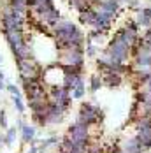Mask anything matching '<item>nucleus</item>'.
<instances>
[{"label":"nucleus","mask_w":151,"mask_h":153,"mask_svg":"<svg viewBox=\"0 0 151 153\" xmlns=\"http://www.w3.org/2000/svg\"><path fill=\"white\" fill-rule=\"evenodd\" d=\"M76 122L83 123L86 127H100L104 123V111L102 107L93 102H81L79 111L76 114Z\"/></svg>","instance_id":"obj_1"},{"label":"nucleus","mask_w":151,"mask_h":153,"mask_svg":"<svg viewBox=\"0 0 151 153\" xmlns=\"http://www.w3.org/2000/svg\"><path fill=\"white\" fill-rule=\"evenodd\" d=\"M65 137H69L72 141V144L77 146V148H90V144L93 143L91 141V132H90V127L83 125V123H70L67 127V132H65Z\"/></svg>","instance_id":"obj_2"},{"label":"nucleus","mask_w":151,"mask_h":153,"mask_svg":"<svg viewBox=\"0 0 151 153\" xmlns=\"http://www.w3.org/2000/svg\"><path fill=\"white\" fill-rule=\"evenodd\" d=\"M63 116H65V111L58 104L49 100V104H47V125H60Z\"/></svg>","instance_id":"obj_3"},{"label":"nucleus","mask_w":151,"mask_h":153,"mask_svg":"<svg viewBox=\"0 0 151 153\" xmlns=\"http://www.w3.org/2000/svg\"><path fill=\"white\" fill-rule=\"evenodd\" d=\"M120 144H121V150L127 153H144L142 148H141V143H139L137 136H128V137L121 139Z\"/></svg>","instance_id":"obj_4"},{"label":"nucleus","mask_w":151,"mask_h":153,"mask_svg":"<svg viewBox=\"0 0 151 153\" xmlns=\"http://www.w3.org/2000/svg\"><path fill=\"white\" fill-rule=\"evenodd\" d=\"M35 136H37V127L33 123H25L23 128H21V141H23V144H32L35 141Z\"/></svg>","instance_id":"obj_5"},{"label":"nucleus","mask_w":151,"mask_h":153,"mask_svg":"<svg viewBox=\"0 0 151 153\" xmlns=\"http://www.w3.org/2000/svg\"><path fill=\"white\" fill-rule=\"evenodd\" d=\"M102 81L109 88H116L121 85V76L118 72H109V74H102Z\"/></svg>","instance_id":"obj_6"},{"label":"nucleus","mask_w":151,"mask_h":153,"mask_svg":"<svg viewBox=\"0 0 151 153\" xmlns=\"http://www.w3.org/2000/svg\"><path fill=\"white\" fill-rule=\"evenodd\" d=\"M137 25L139 27H151V9H141L137 16Z\"/></svg>","instance_id":"obj_7"},{"label":"nucleus","mask_w":151,"mask_h":153,"mask_svg":"<svg viewBox=\"0 0 151 153\" xmlns=\"http://www.w3.org/2000/svg\"><path fill=\"white\" fill-rule=\"evenodd\" d=\"M18 136V128L16 127H9L5 132H4V141H5V146H13Z\"/></svg>","instance_id":"obj_8"},{"label":"nucleus","mask_w":151,"mask_h":153,"mask_svg":"<svg viewBox=\"0 0 151 153\" xmlns=\"http://www.w3.org/2000/svg\"><path fill=\"white\" fill-rule=\"evenodd\" d=\"M13 104H14V107H16V111H18V114H25V102H23V99H21V95L19 93H14L13 95Z\"/></svg>","instance_id":"obj_9"},{"label":"nucleus","mask_w":151,"mask_h":153,"mask_svg":"<svg viewBox=\"0 0 151 153\" xmlns=\"http://www.w3.org/2000/svg\"><path fill=\"white\" fill-rule=\"evenodd\" d=\"M104 86V81H102V76H93L90 79V92L91 93H95V92H98L100 88Z\"/></svg>","instance_id":"obj_10"},{"label":"nucleus","mask_w":151,"mask_h":153,"mask_svg":"<svg viewBox=\"0 0 151 153\" xmlns=\"http://www.w3.org/2000/svg\"><path fill=\"white\" fill-rule=\"evenodd\" d=\"M84 93H86V86H84V83H81V85H77L74 90L70 92V95H72V99L79 100V99H83V97H84Z\"/></svg>","instance_id":"obj_11"},{"label":"nucleus","mask_w":151,"mask_h":153,"mask_svg":"<svg viewBox=\"0 0 151 153\" xmlns=\"http://www.w3.org/2000/svg\"><path fill=\"white\" fill-rule=\"evenodd\" d=\"M0 128H2V130H7V128H9V122H7V113H5V109H0Z\"/></svg>","instance_id":"obj_12"},{"label":"nucleus","mask_w":151,"mask_h":153,"mask_svg":"<svg viewBox=\"0 0 151 153\" xmlns=\"http://www.w3.org/2000/svg\"><path fill=\"white\" fill-rule=\"evenodd\" d=\"M25 153H39V143H37V139L32 143L30 146H28V150H27Z\"/></svg>","instance_id":"obj_13"},{"label":"nucleus","mask_w":151,"mask_h":153,"mask_svg":"<svg viewBox=\"0 0 151 153\" xmlns=\"http://www.w3.org/2000/svg\"><path fill=\"white\" fill-rule=\"evenodd\" d=\"M7 92L11 93V95H14V93H19V92H18V86H16V85H13V83H9V85H7Z\"/></svg>","instance_id":"obj_14"},{"label":"nucleus","mask_w":151,"mask_h":153,"mask_svg":"<svg viewBox=\"0 0 151 153\" xmlns=\"http://www.w3.org/2000/svg\"><path fill=\"white\" fill-rule=\"evenodd\" d=\"M5 146V141H4V134H0V148Z\"/></svg>","instance_id":"obj_15"},{"label":"nucleus","mask_w":151,"mask_h":153,"mask_svg":"<svg viewBox=\"0 0 151 153\" xmlns=\"http://www.w3.org/2000/svg\"><path fill=\"white\" fill-rule=\"evenodd\" d=\"M120 153H127V152H123V150H121V152H120Z\"/></svg>","instance_id":"obj_16"}]
</instances>
